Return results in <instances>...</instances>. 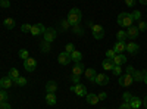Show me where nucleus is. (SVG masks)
Segmentation results:
<instances>
[{"label": "nucleus", "mask_w": 147, "mask_h": 109, "mask_svg": "<svg viewBox=\"0 0 147 109\" xmlns=\"http://www.w3.org/2000/svg\"><path fill=\"white\" fill-rule=\"evenodd\" d=\"M66 19H68V22L71 24V27L78 25V24L81 22V19H82V12H81L78 7H72V9L68 12Z\"/></svg>", "instance_id": "f257e3e1"}, {"label": "nucleus", "mask_w": 147, "mask_h": 109, "mask_svg": "<svg viewBox=\"0 0 147 109\" xmlns=\"http://www.w3.org/2000/svg\"><path fill=\"white\" fill-rule=\"evenodd\" d=\"M134 22V18H132V14H128V12H121L118 15V25L121 28H128L132 25Z\"/></svg>", "instance_id": "f03ea898"}, {"label": "nucleus", "mask_w": 147, "mask_h": 109, "mask_svg": "<svg viewBox=\"0 0 147 109\" xmlns=\"http://www.w3.org/2000/svg\"><path fill=\"white\" fill-rule=\"evenodd\" d=\"M57 37V31L55 28H46V31L43 32V39L47 43H53Z\"/></svg>", "instance_id": "7ed1b4c3"}, {"label": "nucleus", "mask_w": 147, "mask_h": 109, "mask_svg": "<svg viewBox=\"0 0 147 109\" xmlns=\"http://www.w3.org/2000/svg\"><path fill=\"white\" fill-rule=\"evenodd\" d=\"M91 32H93V37L96 40H102L105 37V28L102 25H99V24H94L91 27Z\"/></svg>", "instance_id": "20e7f679"}, {"label": "nucleus", "mask_w": 147, "mask_h": 109, "mask_svg": "<svg viewBox=\"0 0 147 109\" xmlns=\"http://www.w3.org/2000/svg\"><path fill=\"white\" fill-rule=\"evenodd\" d=\"M132 75H129V74H121L119 75V80H118V83H119V86L121 87H129L131 84H132Z\"/></svg>", "instance_id": "39448f33"}, {"label": "nucleus", "mask_w": 147, "mask_h": 109, "mask_svg": "<svg viewBox=\"0 0 147 109\" xmlns=\"http://www.w3.org/2000/svg\"><path fill=\"white\" fill-rule=\"evenodd\" d=\"M71 90L75 93L77 96H80V97H84V96H87V89H85L84 84L78 83V84H74V86L71 87Z\"/></svg>", "instance_id": "423d86ee"}, {"label": "nucleus", "mask_w": 147, "mask_h": 109, "mask_svg": "<svg viewBox=\"0 0 147 109\" xmlns=\"http://www.w3.org/2000/svg\"><path fill=\"white\" fill-rule=\"evenodd\" d=\"M24 68H25V71H28V72L35 71V68H37V60H35L34 58L30 56L28 59L24 60Z\"/></svg>", "instance_id": "0eeeda50"}, {"label": "nucleus", "mask_w": 147, "mask_h": 109, "mask_svg": "<svg viewBox=\"0 0 147 109\" xmlns=\"http://www.w3.org/2000/svg\"><path fill=\"white\" fill-rule=\"evenodd\" d=\"M71 60H72L71 59V53H68V52H60L57 55V62L60 65H69Z\"/></svg>", "instance_id": "6e6552de"}, {"label": "nucleus", "mask_w": 147, "mask_h": 109, "mask_svg": "<svg viewBox=\"0 0 147 109\" xmlns=\"http://www.w3.org/2000/svg\"><path fill=\"white\" fill-rule=\"evenodd\" d=\"M138 35H140V30H138L137 25H131V27H128V30H127V37H128V39L136 40Z\"/></svg>", "instance_id": "1a4fd4ad"}, {"label": "nucleus", "mask_w": 147, "mask_h": 109, "mask_svg": "<svg viewBox=\"0 0 147 109\" xmlns=\"http://www.w3.org/2000/svg\"><path fill=\"white\" fill-rule=\"evenodd\" d=\"M84 71H85V65L82 62H75V64H74V66H72V75L81 77V74H82Z\"/></svg>", "instance_id": "9d476101"}, {"label": "nucleus", "mask_w": 147, "mask_h": 109, "mask_svg": "<svg viewBox=\"0 0 147 109\" xmlns=\"http://www.w3.org/2000/svg\"><path fill=\"white\" fill-rule=\"evenodd\" d=\"M112 49L115 50V53L118 55V53H124L125 52V49H127V43L125 41H116L115 44H113V47H112Z\"/></svg>", "instance_id": "9b49d317"}, {"label": "nucleus", "mask_w": 147, "mask_h": 109, "mask_svg": "<svg viewBox=\"0 0 147 109\" xmlns=\"http://www.w3.org/2000/svg\"><path fill=\"white\" fill-rule=\"evenodd\" d=\"M109 81H110V78H109L106 74H97V77H96V81H94V83H97L99 86H107Z\"/></svg>", "instance_id": "f8f14e48"}, {"label": "nucleus", "mask_w": 147, "mask_h": 109, "mask_svg": "<svg viewBox=\"0 0 147 109\" xmlns=\"http://www.w3.org/2000/svg\"><path fill=\"white\" fill-rule=\"evenodd\" d=\"M129 55H137L138 53V50H140V46L137 44V43H134V41H131V43H127V49H125Z\"/></svg>", "instance_id": "ddd939ff"}, {"label": "nucleus", "mask_w": 147, "mask_h": 109, "mask_svg": "<svg viewBox=\"0 0 147 109\" xmlns=\"http://www.w3.org/2000/svg\"><path fill=\"white\" fill-rule=\"evenodd\" d=\"M12 84H13V81H12V78H10L9 75H6V77H3V78H0V86H2L3 90L10 89Z\"/></svg>", "instance_id": "4468645a"}, {"label": "nucleus", "mask_w": 147, "mask_h": 109, "mask_svg": "<svg viewBox=\"0 0 147 109\" xmlns=\"http://www.w3.org/2000/svg\"><path fill=\"white\" fill-rule=\"evenodd\" d=\"M46 31V27L43 25V24H34L32 28H31V34L32 35H40Z\"/></svg>", "instance_id": "2eb2a0df"}, {"label": "nucleus", "mask_w": 147, "mask_h": 109, "mask_svg": "<svg viewBox=\"0 0 147 109\" xmlns=\"http://www.w3.org/2000/svg\"><path fill=\"white\" fill-rule=\"evenodd\" d=\"M112 60H113V64H115V65L122 66V65L127 62V56H125L124 53H118V55H115V58H113Z\"/></svg>", "instance_id": "dca6fc26"}, {"label": "nucleus", "mask_w": 147, "mask_h": 109, "mask_svg": "<svg viewBox=\"0 0 147 109\" xmlns=\"http://www.w3.org/2000/svg\"><path fill=\"white\" fill-rule=\"evenodd\" d=\"M128 103H129V106H131L132 109H138V108L143 106V100H141L140 97H137V96H132L131 100H129Z\"/></svg>", "instance_id": "f3484780"}, {"label": "nucleus", "mask_w": 147, "mask_h": 109, "mask_svg": "<svg viewBox=\"0 0 147 109\" xmlns=\"http://www.w3.org/2000/svg\"><path fill=\"white\" fill-rule=\"evenodd\" d=\"M84 72H85V78H88L91 83H94V81H96L97 72H96V69H94V68H87Z\"/></svg>", "instance_id": "a211bd4d"}, {"label": "nucleus", "mask_w": 147, "mask_h": 109, "mask_svg": "<svg viewBox=\"0 0 147 109\" xmlns=\"http://www.w3.org/2000/svg\"><path fill=\"white\" fill-rule=\"evenodd\" d=\"M3 25H5L6 30H13V28L16 27V21H15L13 18H6V19L3 21Z\"/></svg>", "instance_id": "6ab92c4d"}, {"label": "nucleus", "mask_w": 147, "mask_h": 109, "mask_svg": "<svg viewBox=\"0 0 147 109\" xmlns=\"http://www.w3.org/2000/svg\"><path fill=\"white\" fill-rule=\"evenodd\" d=\"M85 99H87V102L90 105H97L100 100H99V96L94 94V93H87V96H85Z\"/></svg>", "instance_id": "aec40b11"}, {"label": "nucleus", "mask_w": 147, "mask_h": 109, "mask_svg": "<svg viewBox=\"0 0 147 109\" xmlns=\"http://www.w3.org/2000/svg\"><path fill=\"white\" fill-rule=\"evenodd\" d=\"M46 102H47V105L55 106V105L57 103V97H56V94H55V93H47V94H46Z\"/></svg>", "instance_id": "412c9836"}, {"label": "nucleus", "mask_w": 147, "mask_h": 109, "mask_svg": "<svg viewBox=\"0 0 147 109\" xmlns=\"http://www.w3.org/2000/svg\"><path fill=\"white\" fill-rule=\"evenodd\" d=\"M113 66H115V64H113L112 59H105L103 62H102V68H103L105 71H112Z\"/></svg>", "instance_id": "4be33fe9"}, {"label": "nucleus", "mask_w": 147, "mask_h": 109, "mask_svg": "<svg viewBox=\"0 0 147 109\" xmlns=\"http://www.w3.org/2000/svg\"><path fill=\"white\" fill-rule=\"evenodd\" d=\"M46 90H47V93H55V91L57 90V84H56V81H53V80L47 81V84H46Z\"/></svg>", "instance_id": "5701e85b"}, {"label": "nucleus", "mask_w": 147, "mask_h": 109, "mask_svg": "<svg viewBox=\"0 0 147 109\" xmlns=\"http://www.w3.org/2000/svg\"><path fill=\"white\" fill-rule=\"evenodd\" d=\"M132 80L137 81V83H141V81L144 80V69H143V71H137V69H136V72L132 74Z\"/></svg>", "instance_id": "b1692460"}, {"label": "nucleus", "mask_w": 147, "mask_h": 109, "mask_svg": "<svg viewBox=\"0 0 147 109\" xmlns=\"http://www.w3.org/2000/svg\"><path fill=\"white\" fill-rule=\"evenodd\" d=\"M71 59L74 60V64H75V62H81V60H82V53L80 50H74L71 53Z\"/></svg>", "instance_id": "393cba45"}, {"label": "nucleus", "mask_w": 147, "mask_h": 109, "mask_svg": "<svg viewBox=\"0 0 147 109\" xmlns=\"http://www.w3.org/2000/svg\"><path fill=\"white\" fill-rule=\"evenodd\" d=\"M10 78H12V81H15L18 77H19V71L16 69V68H10L9 69V74H7Z\"/></svg>", "instance_id": "a878e982"}, {"label": "nucleus", "mask_w": 147, "mask_h": 109, "mask_svg": "<svg viewBox=\"0 0 147 109\" xmlns=\"http://www.w3.org/2000/svg\"><path fill=\"white\" fill-rule=\"evenodd\" d=\"M125 39H128V37H127V31L119 30V31L116 32V40H119V41H125Z\"/></svg>", "instance_id": "bb28decb"}, {"label": "nucleus", "mask_w": 147, "mask_h": 109, "mask_svg": "<svg viewBox=\"0 0 147 109\" xmlns=\"http://www.w3.org/2000/svg\"><path fill=\"white\" fill-rule=\"evenodd\" d=\"M18 55H19V58H21L22 60H25V59L30 58V52H28L27 49H21V50L18 52Z\"/></svg>", "instance_id": "cd10ccee"}, {"label": "nucleus", "mask_w": 147, "mask_h": 109, "mask_svg": "<svg viewBox=\"0 0 147 109\" xmlns=\"http://www.w3.org/2000/svg\"><path fill=\"white\" fill-rule=\"evenodd\" d=\"M72 31H74V34H77V35H82L84 34V28L80 25V24H78V25H74Z\"/></svg>", "instance_id": "c85d7f7f"}, {"label": "nucleus", "mask_w": 147, "mask_h": 109, "mask_svg": "<svg viewBox=\"0 0 147 109\" xmlns=\"http://www.w3.org/2000/svg\"><path fill=\"white\" fill-rule=\"evenodd\" d=\"M15 83L18 84L19 87H24V86H25V84H27V78H25V77H21V75H19V77H18V78L15 80Z\"/></svg>", "instance_id": "c756f323"}, {"label": "nucleus", "mask_w": 147, "mask_h": 109, "mask_svg": "<svg viewBox=\"0 0 147 109\" xmlns=\"http://www.w3.org/2000/svg\"><path fill=\"white\" fill-rule=\"evenodd\" d=\"M71 27V24L68 22V19H62V22H60V28H62V31H68Z\"/></svg>", "instance_id": "7c9ffc66"}, {"label": "nucleus", "mask_w": 147, "mask_h": 109, "mask_svg": "<svg viewBox=\"0 0 147 109\" xmlns=\"http://www.w3.org/2000/svg\"><path fill=\"white\" fill-rule=\"evenodd\" d=\"M31 28H32L31 24H22L21 25V31L22 32H31Z\"/></svg>", "instance_id": "2f4dec72"}, {"label": "nucleus", "mask_w": 147, "mask_h": 109, "mask_svg": "<svg viewBox=\"0 0 147 109\" xmlns=\"http://www.w3.org/2000/svg\"><path fill=\"white\" fill-rule=\"evenodd\" d=\"M137 27H138L140 32H141V31H146V30H147V22H144L143 19H140V21H138V25H137Z\"/></svg>", "instance_id": "473e14b6"}, {"label": "nucleus", "mask_w": 147, "mask_h": 109, "mask_svg": "<svg viewBox=\"0 0 147 109\" xmlns=\"http://www.w3.org/2000/svg\"><path fill=\"white\" fill-rule=\"evenodd\" d=\"M112 74H113V75H116V77H119V75L122 74V68H121V66H118V65H115V66H113V69H112Z\"/></svg>", "instance_id": "72a5a7b5"}, {"label": "nucleus", "mask_w": 147, "mask_h": 109, "mask_svg": "<svg viewBox=\"0 0 147 109\" xmlns=\"http://www.w3.org/2000/svg\"><path fill=\"white\" fill-rule=\"evenodd\" d=\"M7 97H9L7 93L2 89V90H0V102H7Z\"/></svg>", "instance_id": "f704fd0d"}, {"label": "nucleus", "mask_w": 147, "mask_h": 109, "mask_svg": "<svg viewBox=\"0 0 147 109\" xmlns=\"http://www.w3.org/2000/svg\"><path fill=\"white\" fill-rule=\"evenodd\" d=\"M50 49H52L50 43H47V41H43V43H41V50H43V52H49Z\"/></svg>", "instance_id": "c9c22d12"}, {"label": "nucleus", "mask_w": 147, "mask_h": 109, "mask_svg": "<svg viewBox=\"0 0 147 109\" xmlns=\"http://www.w3.org/2000/svg\"><path fill=\"white\" fill-rule=\"evenodd\" d=\"M132 18H134V21H140L141 19V14H140V10H134L132 12Z\"/></svg>", "instance_id": "e433bc0d"}, {"label": "nucleus", "mask_w": 147, "mask_h": 109, "mask_svg": "<svg viewBox=\"0 0 147 109\" xmlns=\"http://www.w3.org/2000/svg\"><path fill=\"white\" fill-rule=\"evenodd\" d=\"M0 7H3V9L10 7V2L9 0H0Z\"/></svg>", "instance_id": "4c0bfd02"}, {"label": "nucleus", "mask_w": 147, "mask_h": 109, "mask_svg": "<svg viewBox=\"0 0 147 109\" xmlns=\"http://www.w3.org/2000/svg\"><path fill=\"white\" fill-rule=\"evenodd\" d=\"M131 97H132V94H131L129 91H125V93H124V96H122V100H124V102H129V100H131Z\"/></svg>", "instance_id": "58836bf2"}, {"label": "nucleus", "mask_w": 147, "mask_h": 109, "mask_svg": "<svg viewBox=\"0 0 147 109\" xmlns=\"http://www.w3.org/2000/svg\"><path fill=\"white\" fill-rule=\"evenodd\" d=\"M74 50H75V47H74V44H72V43H68V44L65 46V52H68V53H72Z\"/></svg>", "instance_id": "ea45409f"}, {"label": "nucleus", "mask_w": 147, "mask_h": 109, "mask_svg": "<svg viewBox=\"0 0 147 109\" xmlns=\"http://www.w3.org/2000/svg\"><path fill=\"white\" fill-rule=\"evenodd\" d=\"M115 55H116V53H115V50H113V49H109V50L106 52L107 59H113V58H115Z\"/></svg>", "instance_id": "a19ab883"}, {"label": "nucleus", "mask_w": 147, "mask_h": 109, "mask_svg": "<svg viewBox=\"0 0 147 109\" xmlns=\"http://www.w3.org/2000/svg\"><path fill=\"white\" fill-rule=\"evenodd\" d=\"M136 3H137V0H125V5L128 7H134V6H136Z\"/></svg>", "instance_id": "79ce46f5"}, {"label": "nucleus", "mask_w": 147, "mask_h": 109, "mask_svg": "<svg viewBox=\"0 0 147 109\" xmlns=\"http://www.w3.org/2000/svg\"><path fill=\"white\" fill-rule=\"evenodd\" d=\"M0 109H12V106L7 102H0Z\"/></svg>", "instance_id": "37998d69"}, {"label": "nucleus", "mask_w": 147, "mask_h": 109, "mask_svg": "<svg viewBox=\"0 0 147 109\" xmlns=\"http://www.w3.org/2000/svg\"><path fill=\"white\" fill-rule=\"evenodd\" d=\"M119 109H132V108L129 106V103H128V102H122V103H121V106H119Z\"/></svg>", "instance_id": "c03bdc74"}, {"label": "nucleus", "mask_w": 147, "mask_h": 109, "mask_svg": "<svg viewBox=\"0 0 147 109\" xmlns=\"http://www.w3.org/2000/svg\"><path fill=\"white\" fill-rule=\"evenodd\" d=\"M134 72H136V68H134V66H127V72H125V74H129V75H132Z\"/></svg>", "instance_id": "a18cd8bd"}, {"label": "nucleus", "mask_w": 147, "mask_h": 109, "mask_svg": "<svg viewBox=\"0 0 147 109\" xmlns=\"http://www.w3.org/2000/svg\"><path fill=\"white\" fill-rule=\"evenodd\" d=\"M97 96H99V100H106V99H107V94H106L105 91H102L100 94H97Z\"/></svg>", "instance_id": "49530a36"}, {"label": "nucleus", "mask_w": 147, "mask_h": 109, "mask_svg": "<svg viewBox=\"0 0 147 109\" xmlns=\"http://www.w3.org/2000/svg\"><path fill=\"white\" fill-rule=\"evenodd\" d=\"M71 81H72L74 84H78V83H80V77H78V75H72V77H71Z\"/></svg>", "instance_id": "de8ad7c7"}, {"label": "nucleus", "mask_w": 147, "mask_h": 109, "mask_svg": "<svg viewBox=\"0 0 147 109\" xmlns=\"http://www.w3.org/2000/svg\"><path fill=\"white\" fill-rule=\"evenodd\" d=\"M143 106L147 109V96H146V97H144V100H143Z\"/></svg>", "instance_id": "09e8293b"}, {"label": "nucleus", "mask_w": 147, "mask_h": 109, "mask_svg": "<svg viewBox=\"0 0 147 109\" xmlns=\"http://www.w3.org/2000/svg\"><path fill=\"white\" fill-rule=\"evenodd\" d=\"M146 84H147V71H144V80H143Z\"/></svg>", "instance_id": "8fccbe9b"}, {"label": "nucleus", "mask_w": 147, "mask_h": 109, "mask_svg": "<svg viewBox=\"0 0 147 109\" xmlns=\"http://www.w3.org/2000/svg\"><path fill=\"white\" fill-rule=\"evenodd\" d=\"M138 2H140L141 5H146V6H147V0H138Z\"/></svg>", "instance_id": "3c124183"}, {"label": "nucleus", "mask_w": 147, "mask_h": 109, "mask_svg": "<svg viewBox=\"0 0 147 109\" xmlns=\"http://www.w3.org/2000/svg\"><path fill=\"white\" fill-rule=\"evenodd\" d=\"M87 25H88V27H90V28H91V27H93V25H94V24H93V21H88V22H87Z\"/></svg>", "instance_id": "603ef678"}, {"label": "nucleus", "mask_w": 147, "mask_h": 109, "mask_svg": "<svg viewBox=\"0 0 147 109\" xmlns=\"http://www.w3.org/2000/svg\"><path fill=\"white\" fill-rule=\"evenodd\" d=\"M0 90H2V86H0Z\"/></svg>", "instance_id": "864d4df0"}, {"label": "nucleus", "mask_w": 147, "mask_h": 109, "mask_svg": "<svg viewBox=\"0 0 147 109\" xmlns=\"http://www.w3.org/2000/svg\"><path fill=\"white\" fill-rule=\"evenodd\" d=\"M102 109H106V108H102Z\"/></svg>", "instance_id": "5fc2aeb1"}]
</instances>
